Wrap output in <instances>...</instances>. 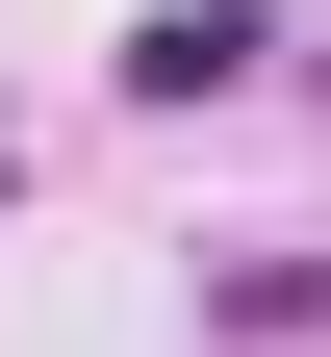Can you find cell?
Masks as SVG:
<instances>
[{
  "label": "cell",
  "instance_id": "6da1fadb",
  "mask_svg": "<svg viewBox=\"0 0 331 357\" xmlns=\"http://www.w3.org/2000/svg\"><path fill=\"white\" fill-rule=\"evenodd\" d=\"M229 77H280L255 0H153V26H128V102H229Z\"/></svg>",
  "mask_w": 331,
  "mask_h": 357
},
{
  "label": "cell",
  "instance_id": "7a4b0ae2",
  "mask_svg": "<svg viewBox=\"0 0 331 357\" xmlns=\"http://www.w3.org/2000/svg\"><path fill=\"white\" fill-rule=\"evenodd\" d=\"M0 178H26V153H0Z\"/></svg>",
  "mask_w": 331,
  "mask_h": 357
}]
</instances>
